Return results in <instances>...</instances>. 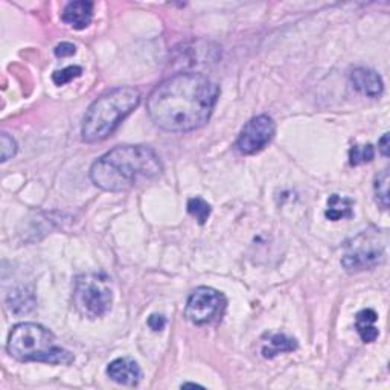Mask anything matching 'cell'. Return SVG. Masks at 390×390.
Here are the masks:
<instances>
[{"mask_svg":"<svg viewBox=\"0 0 390 390\" xmlns=\"http://www.w3.org/2000/svg\"><path fill=\"white\" fill-rule=\"evenodd\" d=\"M375 156L374 147L371 144L366 145H352L349 149V164L352 167H359L371 162Z\"/></svg>","mask_w":390,"mask_h":390,"instance_id":"18","label":"cell"},{"mask_svg":"<svg viewBox=\"0 0 390 390\" xmlns=\"http://www.w3.org/2000/svg\"><path fill=\"white\" fill-rule=\"evenodd\" d=\"M376 320L378 314L371 308L362 310L355 316V330L364 343H372L378 339V335H380V331L375 327Z\"/></svg>","mask_w":390,"mask_h":390,"instance_id":"12","label":"cell"},{"mask_svg":"<svg viewBox=\"0 0 390 390\" xmlns=\"http://www.w3.org/2000/svg\"><path fill=\"white\" fill-rule=\"evenodd\" d=\"M181 387H201V386H199V384H192V383H186V384H183Z\"/></svg>","mask_w":390,"mask_h":390,"instance_id":"24","label":"cell"},{"mask_svg":"<svg viewBox=\"0 0 390 390\" xmlns=\"http://www.w3.org/2000/svg\"><path fill=\"white\" fill-rule=\"evenodd\" d=\"M107 375L117 384L137 386L142 380V371L132 359H116L107 367Z\"/></svg>","mask_w":390,"mask_h":390,"instance_id":"10","label":"cell"},{"mask_svg":"<svg viewBox=\"0 0 390 390\" xmlns=\"http://www.w3.org/2000/svg\"><path fill=\"white\" fill-rule=\"evenodd\" d=\"M6 307L14 314H28L36 308V299L32 292H26L25 290L11 291L6 299Z\"/></svg>","mask_w":390,"mask_h":390,"instance_id":"15","label":"cell"},{"mask_svg":"<svg viewBox=\"0 0 390 390\" xmlns=\"http://www.w3.org/2000/svg\"><path fill=\"white\" fill-rule=\"evenodd\" d=\"M17 153V144L16 140L6 133H2L0 136V154H2V162H6Z\"/></svg>","mask_w":390,"mask_h":390,"instance_id":"20","label":"cell"},{"mask_svg":"<svg viewBox=\"0 0 390 390\" xmlns=\"http://www.w3.org/2000/svg\"><path fill=\"white\" fill-rule=\"evenodd\" d=\"M275 133L276 125L272 117L267 115L256 116L243 127L235 147L244 156L256 154L272 142Z\"/></svg>","mask_w":390,"mask_h":390,"instance_id":"8","label":"cell"},{"mask_svg":"<svg viewBox=\"0 0 390 390\" xmlns=\"http://www.w3.org/2000/svg\"><path fill=\"white\" fill-rule=\"evenodd\" d=\"M113 291L110 279L102 273H85L75 279L73 305L81 316L100 319L110 311Z\"/></svg>","mask_w":390,"mask_h":390,"instance_id":"5","label":"cell"},{"mask_svg":"<svg viewBox=\"0 0 390 390\" xmlns=\"http://www.w3.org/2000/svg\"><path fill=\"white\" fill-rule=\"evenodd\" d=\"M227 300L223 292L211 287H199L192 291L186 303V317L194 325H209L221 319Z\"/></svg>","mask_w":390,"mask_h":390,"instance_id":"7","label":"cell"},{"mask_svg":"<svg viewBox=\"0 0 390 390\" xmlns=\"http://www.w3.org/2000/svg\"><path fill=\"white\" fill-rule=\"evenodd\" d=\"M81 73H83V69L80 66H69V68H64L61 70L53 72L52 81L57 85H64V84L73 81L75 78L81 77Z\"/></svg>","mask_w":390,"mask_h":390,"instance_id":"19","label":"cell"},{"mask_svg":"<svg viewBox=\"0 0 390 390\" xmlns=\"http://www.w3.org/2000/svg\"><path fill=\"white\" fill-rule=\"evenodd\" d=\"M162 164L153 149L144 145H121L98 159L90 168V179L102 191L122 192L142 180L162 174Z\"/></svg>","mask_w":390,"mask_h":390,"instance_id":"2","label":"cell"},{"mask_svg":"<svg viewBox=\"0 0 390 390\" xmlns=\"http://www.w3.org/2000/svg\"><path fill=\"white\" fill-rule=\"evenodd\" d=\"M220 89L201 73H177L149 93L148 115L159 128L171 133H186L209 121Z\"/></svg>","mask_w":390,"mask_h":390,"instance_id":"1","label":"cell"},{"mask_svg":"<svg viewBox=\"0 0 390 390\" xmlns=\"http://www.w3.org/2000/svg\"><path fill=\"white\" fill-rule=\"evenodd\" d=\"M165 325H167V319L164 316H159V314H153V316H149L148 319V327L156 332L164 330Z\"/></svg>","mask_w":390,"mask_h":390,"instance_id":"22","label":"cell"},{"mask_svg":"<svg viewBox=\"0 0 390 390\" xmlns=\"http://www.w3.org/2000/svg\"><path fill=\"white\" fill-rule=\"evenodd\" d=\"M389 180H390L389 169L386 168L375 177V183H374L375 200L383 209H389Z\"/></svg>","mask_w":390,"mask_h":390,"instance_id":"16","label":"cell"},{"mask_svg":"<svg viewBox=\"0 0 390 390\" xmlns=\"http://www.w3.org/2000/svg\"><path fill=\"white\" fill-rule=\"evenodd\" d=\"M56 56L58 58H64V57H72L75 56V52H77V48H75V45H72V43H68V41H64V43H60V45L56 48Z\"/></svg>","mask_w":390,"mask_h":390,"instance_id":"21","label":"cell"},{"mask_svg":"<svg viewBox=\"0 0 390 390\" xmlns=\"http://www.w3.org/2000/svg\"><path fill=\"white\" fill-rule=\"evenodd\" d=\"M64 23H68L73 29H85L93 19V4L78 0V2H70L66 5L61 16Z\"/></svg>","mask_w":390,"mask_h":390,"instance_id":"11","label":"cell"},{"mask_svg":"<svg viewBox=\"0 0 390 390\" xmlns=\"http://www.w3.org/2000/svg\"><path fill=\"white\" fill-rule=\"evenodd\" d=\"M384 236L381 231L371 227L352 236L343 246L342 265L346 272L360 273L381 264L384 259Z\"/></svg>","mask_w":390,"mask_h":390,"instance_id":"6","label":"cell"},{"mask_svg":"<svg viewBox=\"0 0 390 390\" xmlns=\"http://www.w3.org/2000/svg\"><path fill=\"white\" fill-rule=\"evenodd\" d=\"M139 102L140 92L136 88H128V85L101 95L84 115L81 127L84 142H101V140L112 136Z\"/></svg>","mask_w":390,"mask_h":390,"instance_id":"3","label":"cell"},{"mask_svg":"<svg viewBox=\"0 0 390 390\" xmlns=\"http://www.w3.org/2000/svg\"><path fill=\"white\" fill-rule=\"evenodd\" d=\"M351 84L357 92L369 98H378L383 95L384 83L383 78L375 70L367 68H357L349 73Z\"/></svg>","mask_w":390,"mask_h":390,"instance_id":"9","label":"cell"},{"mask_svg":"<svg viewBox=\"0 0 390 390\" xmlns=\"http://www.w3.org/2000/svg\"><path fill=\"white\" fill-rule=\"evenodd\" d=\"M188 212L199 221V224H204L211 216L212 209L208 201H204L200 197H195V199H189L188 201Z\"/></svg>","mask_w":390,"mask_h":390,"instance_id":"17","label":"cell"},{"mask_svg":"<svg viewBox=\"0 0 390 390\" xmlns=\"http://www.w3.org/2000/svg\"><path fill=\"white\" fill-rule=\"evenodd\" d=\"M378 148H380L381 154L384 157H389V133H386L381 139H380V144H378Z\"/></svg>","mask_w":390,"mask_h":390,"instance_id":"23","label":"cell"},{"mask_svg":"<svg viewBox=\"0 0 390 390\" xmlns=\"http://www.w3.org/2000/svg\"><path fill=\"white\" fill-rule=\"evenodd\" d=\"M354 201L351 199L340 197L337 194H332L328 199V209L325 211L327 218L331 221H340L344 218H351L354 215Z\"/></svg>","mask_w":390,"mask_h":390,"instance_id":"14","label":"cell"},{"mask_svg":"<svg viewBox=\"0 0 390 390\" xmlns=\"http://www.w3.org/2000/svg\"><path fill=\"white\" fill-rule=\"evenodd\" d=\"M6 349L19 362L70 364L75 357L57 343L56 335L37 323H19L9 332Z\"/></svg>","mask_w":390,"mask_h":390,"instance_id":"4","label":"cell"},{"mask_svg":"<svg viewBox=\"0 0 390 390\" xmlns=\"http://www.w3.org/2000/svg\"><path fill=\"white\" fill-rule=\"evenodd\" d=\"M267 340L263 344V355L264 359H273V357L291 352L297 348V343L295 339L288 337L285 334H268Z\"/></svg>","mask_w":390,"mask_h":390,"instance_id":"13","label":"cell"}]
</instances>
